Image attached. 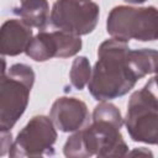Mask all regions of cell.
I'll list each match as a JSON object with an SVG mask.
<instances>
[{
  "label": "cell",
  "instance_id": "obj_5",
  "mask_svg": "<svg viewBox=\"0 0 158 158\" xmlns=\"http://www.w3.org/2000/svg\"><path fill=\"white\" fill-rule=\"evenodd\" d=\"M100 9L93 0H57L51 10L53 27L83 36L91 33L99 21Z\"/></svg>",
  "mask_w": 158,
  "mask_h": 158
},
{
  "label": "cell",
  "instance_id": "obj_3",
  "mask_svg": "<svg viewBox=\"0 0 158 158\" xmlns=\"http://www.w3.org/2000/svg\"><path fill=\"white\" fill-rule=\"evenodd\" d=\"M107 33L116 40L128 42L156 41L158 37V12L154 6H115L106 20Z\"/></svg>",
  "mask_w": 158,
  "mask_h": 158
},
{
  "label": "cell",
  "instance_id": "obj_10",
  "mask_svg": "<svg viewBox=\"0 0 158 158\" xmlns=\"http://www.w3.org/2000/svg\"><path fill=\"white\" fill-rule=\"evenodd\" d=\"M14 12L27 25L36 28H44L49 20V5L47 0H20V6Z\"/></svg>",
  "mask_w": 158,
  "mask_h": 158
},
{
  "label": "cell",
  "instance_id": "obj_12",
  "mask_svg": "<svg viewBox=\"0 0 158 158\" xmlns=\"http://www.w3.org/2000/svg\"><path fill=\"white\" fill-rule=\"evenodd\" d=\"M25 53L36 62H46L57 56V43L53 32H40L30 41Z\"/></svg>",
  "mask_w": 158,
  "mask_h": 158
},
{
  "label": "cell",
  "instance_id": "obj_13",
  "mask_svg": "<svg viewBox=\"0 0 158 158\" xmlns=\"http://www.w3.org/2000/svg\"><path fill=\"white\" fill-rule=\"evenodd\" d=\"M56 43H57V56L56 58H69L75 56L81 49V40L80 36H75L73 33L65 31H54L53 32Z\"/></svg>",
  "mask_w": 158,
  "mask_h": 158
},
{
  "label": "cell",
  "instance_id": "obj_17",
  "mask_svg": "<svg viewBox=\"0 0 158 158\" xmlns=\"http://www.w3.org/2000/svg\"><path fill=\"white\" fill-rule=\"evenodd\" d=\"M125 1L131 2V4H142V2H144V1H147V0H125Z\"/></svg>",
  "mask_w": 158,
  "mask_h": 158
},
{
  "label": "cell",
  "instance_id": "obj_6",
  "mask_svg": "<svg viewBox=\"0 0 158 158\" xmlns=\"http://www.w3.org/2000/svg\"><path fill=\"white\" fill-rule=\"evenodd\" d=\"M56 141L57 131L52 120L44 115H36L19 132L9 156L12 158L53 156Z\"/></svg>",
  "mask_w": 158,
  "mask_h": 158
},
{
  "label": "cell",
  "instance_id": "obj_9",
  "mask_svg": "<svg viewBox=\"0 0 158 158\" xmlns=\"http://www.w3.org/2000/svg\"><path fill=\"white\" fill-rule=\"evenodd\" d=\"M32 40V28L23 20L10 19L0 27V54L19 56Z\"/></svg>",
  "mask_w": 158,
  "mask_h": 158
},
{
  "label": "cell",
  "instance_id": "obj_11",
  "mask_svg": "<svg viewBox=\"0 0 158 158\" xmlns=\"http://www.w3.org/2000/svg\"><path fill=\"white\" fill-rule=\"evenodd\" d=\"M157 57H158L157 51L152 48L128 49V53H127L128 64L138 80L148 74L156 73Z\"/></svg>",
  "mask_w": 158,
  "mask_h": 158
},
{
  "label": "cell",
  "instance_id": "obj_15",
  "mask_svg": "<svg viewBox=\"0 0 158 158\" xmlns=\"http://www.w3.org/2000/svg\"><path fill=\"white\" fill-rule=\"evenodd\" d=\"M12 133L10 130H1L0 128V157L9 153L12 146Z\"/></svg>",
  "mask_w": 158,
  "mask_h": 158
},
{
  "label": "cell",
  "instance_id": "obj_4",
  "mask_svg": "<svg viewBox=\"0 0 158 158\" xmlns=\"http://www.w3.org/2000/svg\"><path fill=\"white\" fill-rule=\"evenodd\" d=\"M153 79L142 89L135 91L127 104L125 125L130 137L135 142L157 144L158 141V101L154 93L156 84L151 89Z\"/></svg>",
  "mask_w": 158,
  "mask_h": 158
},
{
  "label": "cell",
  "instance_id": "obj_16",
  "mask_svg": "<svg viewBox=\"0 0 158 158\" xmlns=\"http://www.w3.org/2000/svg\"><path fill=\"white\" fill-rule=\"evenodd\" d=\"M6 75V60L2 54H0V81L5 78Z\"/></svg>",
  "mask_w": 158,
  "mask_h": 158
},
{
  "label": "cell",
  "instance_id": "obj_14",
  "mask_svg": "<svg viewBox=\"0 0 158 158\" xmlns=\"http://www.w3.org/2000/svg\"><path fill=\"white\" fill-rule=\"evenodd\" d=\"M90 75H91V67L89 59L84 56L77 57L73 60L69 72V79L72 86H74L78 90L84 89V86L88 84L90 79Z\"/></svg>",
  "mask_w": 158,
  "mask_h": 158
},
{
  "label": "cell",
  "instance_id": "obj_1",
  "mask_svg": "<svg viewBox=\"0 0 158 158\" xmlns=\"http://www.w3.org/2000/svg\"><path fill=\"white\" fill-rule=\"evenodd\" d=\"M128 49L127 42L112 37L99 46L98 60L88 81L89 91L95 100L109 101L123 96L138 81L128 64Z\"/></svg>",
  "mask_w": 158,
  "mask_h": 158
},
{
  "label": "cell",
  "instance_id": "obj_8",
  "mask_svg": "<svg viewBox=\"0 0 158 158\" xmlns=\"http://www.w3.org/2000/svg\"><path fill=\"white\" fill-rule=\"evenodd\" d=\"M49 118L56 128L62 132H74L84 128L89 122V111L84 101L70 98L60 96L56 99L52 105Z\"/></svg>",
  "mask_w": 158,
  "mask_h": 158
},
{
  "label": "cell",
  "instance_id": "obj_7",
  "mask_svg": "<svg viewBox=\"0 0 158 158\" xmlns=\"http://www.w3.org/2000/svg\"><path fill=\"white\" fill-rule=\"evenodd\" d=\"M122 126L99 118H93V123L81 128L86 156L122 157L128 152V147L121 135Z\"/></svg>",
  "mask_w": 158,
  "mask_h": 158
},
{
  "label": "cell",
  "instance_id": "obj_2",
  "mask_svg": "<svg viewBox=\"0 0 158 158\" xmlns=\"http://www.w3.org/2000/svg\"><path fill=\"white\" fill-rule=\"evenodd\" d=\"M35 83L33 69L23 63L12 64L0 81V128L11 130L28 105Z\"/></svg>",
  "mask_w": 158,
  "mask_h": 158
}]
</instances>
